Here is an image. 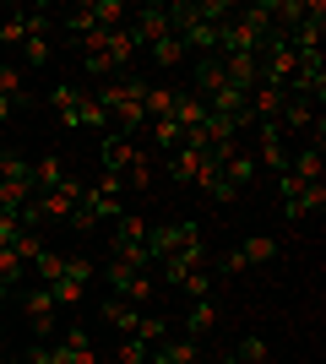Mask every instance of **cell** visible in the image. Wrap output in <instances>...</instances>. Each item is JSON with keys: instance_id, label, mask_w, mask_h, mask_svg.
Masks as SVG:
<instances>
[{"instance_id": "6da1fadb", "label": "cell", "mask_w": 326, "mask_h": 364, "mask_svg": "<svg viewBox=\"0 0 326 364\" xmlns=\"http://www.w3.org/2000/svg\"><path fill=\"white\" fill-rule=\"evenodd\" d=\"M114 218H125V196L120 191H82V201H77V213L65 218V223L77 228V234H93L98 223H114Z\"/></svg>"}, {"instance_id": "7a4b0ae2", "label": "cell", "mask_w": 326, "mask_h": 364, "mask_svg": "<svg viewBox=\"0 0 326 364\" xmlns=\"http://www.w3.org/2000/svg\"><path fill=\"white\" fill-rule=\"evenodd\" d=\"M114 261H125V267H136V272H147L153 267V256H147V223H141L136 213L114 218Z\"/></svg>"}, {"instance_id": "3957f363", "label": "cell", "mask_w": 326, "mask_h": 364, "mask_svg": "<svg viewBox=\"0 0 326 364\" xmlns=\"http://www.w3.org/2000/svg\"><path fill=\"white\" fill-rule=\"evenodd\" d=\"M104 277H109V289L120 294L125 304H136V310H141V304H147V299H153V294H158L153 272H136V267H125V261H114V256H109Z\"/></svg>"}, {"instance_id": "277c9868", "label": "cell", "mask_w": 326, "mask_h": 364, "mask_svg": "<svg viewBox=\"0 0 326 364\" xmlns=\"http://www.w3.org/2000/svg\"><path fill=\"white\" fill-rule=\"evenodd\" d=\"M299 71V49L288 44V33H278V38H266L261 49V82H272V87H288V76Z\"/></svg>"}, {"instance_id": "5b68a950", "label": "cell", "mask_w": 326, "mask_h": 364, "mask_svg": "<svg viewBox=\"0 0 326 364\" xmlns=\"http://www.w3.org/2000/svg\"><path fill=\"white\" fill-rule=\"evenodd\" d=\"M55 294L44 289V283H33V289H22V316H28V326H33V337L38 343H49L55 337Z\"/></svg>"}, {"instance_id": "8992f818", "label": "cell", "mask_w": 326, "mask_h": 364, "mask_svg": "<svg viewBox=\"0 0 326 364\" xmlns=\"http://www.w3.org/2000/svg\"><path fill=\"white\" fill-rule=\"evenodd\" d=\"M288 98H310V104H321L326 98V60L321 55H299V71L288 76Z\"/></svg>"}, {"instance_id": "52a82bcc", "label": "cell", "mask_w": 326, "mask_h": 364, "mask_svg": "<svg viewBox=\"0 0 326 364\" xmlns=\"http://www.w3.org/2000/svg\"><path fill=\"white\" fill-rule=\"evenodd\" d=\"M49 348H55V364H98V348H93V337H87L82 321H71Z\"/></svg>"}, {"instance_id": "ba28073f", "label": "cell", "mask_w": 326, "mask_h": 364, "mask_svg": "<svg viewBox=\"0 0 326 364\" xmlns=\"http://www.w3.org/2000/svg\"><path fill=\"white\" fill-rule=\"evenodd\" d=\"M33 196H38V191H33V164H28V158H16L11 174L0 180V213H22Z\"/></svg>"}, {"instance_id": "9c48e42d", "label": "cell", "mask_w": 326, "mask_h": 364, "mask_svg": "<svg viewBox=\"0 0 326 364\" xmlns=\"http://www.w3.org/2000/svg\"><path fill=\"white\" fill-rule=\"evenodd\" d=\"M131 38H136V49H153L158 38H169V6H141V11H131Z\"/></svg>"}, {"instance_id": "30bf717a", "label": "cell", "mask_w": 326, "mask_h": 364, "mask_svg": "<svg viewBox=\"0 0 326 364\" xmlns=\"http://www.w3.org/2000/svg\"><path fill=\"white\" fill-rule=\"evenodd\" d=\"M256 164L283 174L288 168V136H283L278 125H256Z\"/></svg>"}, {"instance_id": "8fae6325", "label": "cell", "mask_w": 326, "mask_h": 364, "mask_svg": "<svg viewBox=\"0 0 326 364\" xmlns=\"http://www.w3.org/2000/svg\"><path fill=\"white\" fill-rule=\"evenodd\" d=\"M217 65H223V82L239 92H250L261 82V55H217Z\"/></svg>"}, {"instance_id": "7c38bea8", "label": "cell", "mask_w": 326, "mask_h": 364, "mask_svg": "<svg viewBox=\"0 0 326 364\" xmlns=\"http://www.w3.org/2000/svg\"><path fill=\"white\" fill-rule=\"evenodd\" d=\"M321 168H326V152H321V141H310V147H299V152H288V180H299V185H315L321 180Z\"/></svg>"}, {"instance_id": "4fadbf2b", "label": "cell", "mask_w": 326, "mask_h": 364, "mask_svg": "<svg viewBox=\"0 0 326 364\" xmlns=\"http://www.w3.org/2000/svg\"><path fill=\"white\" fill-rule=\"evenodd\" d=\"M207 168V147H174L169 152V180L174 185H196Z\"/></svg>"}, {"instance_id": "5bb4252c", "label": "cell", "mask_w": 326, "mask_h": 364, "mask_svg": "<svg viewBox=\"0 0 326 364\" xmlns=\"http://www.w3.org/2000/svg\"><path fill=\"white\" fill-rule=\"evenodd\" d=\"M147 364H202V353H196V337H163V343H153V353H147Z\"/></svg>"}, {"instance_id": "9a60e30c", "label": "cell", "mask_w": 326, "mask_h": 364, "mask_svg": "<svg viewBox=\"0 0 326 364\" xmlns=\"http://www.w3.org/2000/svg\"><path fill=\"white\" fill-rule=\"evenodd\" d=\"M256 174H261V164H256V152H245V147H234L229 158H223V185H229L234 196H239V191H245V185L256 180Z\"/></svg>"}, {"instance_id": "2e32d148", "label": "cell", "mask_w": 326, "mask_h": 364, "mask_svg": "<svg viewBox=\"0 0 326 364\" xmlns=\"http://www.w3.org/2000/svg\"><path fill=\"white\" fill-rule=\"evenodd\" d=\"M98 316H104L120 337H131V332H136V321H141V310H136V304H125L120 294H109V299L98 304Z\"/></svg>"}, {"instance_id": "e0dca14e", "label": "cell", "mask_w": 326, "mask_h": 364, "mask_svg": "<svg viewBox=\"0 0 326 364\" xmlns=\"http://www.w3.org/2000/svg\"><path fill=\"white\" fill-rule=\"evenodd\" d=\"M174 98H180L174 87L147 82V87H141V114H147V120H169V114H174Z\"/></svg>"}, {"instance_id": "ac0fdd59", "label": "cell", "mask_w": 326, "mask_h": 364, "mask_svg": "<svg viewBox=\"0 0 326 364\" xmlns=\"http://www.w3.org/2000/svg\"><path fill=\"white\" fill-rule=\"evenodd\" d=\"M169 120L180 125V136H185V131H202V120H207V104L196 98V92H180V98H174V114H169Z\"/></svg>"}, {"instance_id": "d6986e66", "label": "cell", "mask_w": 326, "mask_h": 364, "mask_svg": "<svg viewBox=\"0 0 326 364\" xmlns=\"http://www.w3.org/2000/svg\"><path fill=\"white\" fill-rule=\"evenodd\" d=\"M217 87H229V82H223V65H217V55H202V60H196V98H212Z\"/></svg>"}, {"instance_id": "ffe728a7", "label": "cell", "mask_w": 326, "mask_h": 364, "mask_svg": "<svg viewBox=\"0 0 326 364\" xmlns=\"http://www.w3.org/2000/svg\"><path fill=\"white\" fill-rule=\"evenodd\" d=\"M0 104H6V109H22V104H28V82H22L16 65H0Z\"/></svg>"}, {"instance_id": "44dd1931", "label": "cell", "mask_w": 326, "mask_h": 364, "mask_svg": "<svg viewBox=\"0 0 326 364\" xmlns=\"http://www.w3.org/2000/svg\"><path fill=\"white\" fill-rule=\"evenodd\" d=\"M217 326V299H196L190 304V316H185V337H202Z\"/></svg>"}, {"instance_id": "7402d4cb", "label": "cell", "mask_w": 326, "mask_h": 364, "mask_svg": "<svg viewBox=\"0 0 326 364\" xmlns=\"http://www.w3.org/2000/svg\"><path fill=\"white\" fill-rule=\"evenodd\" d=\"M153 174H158V168H153V152L141 147V152H136V164L125 168V191H153Z\"/></svg>"}, {"instance_id": "603a6c76", "label": "cell", "mask_w": 326, "mask_h": 364, "mask_svg": "<svg viewBox=\"0 0 326 364\" xmlns=\"http://www.w3.org/2000/svg\"><path fill=\"white\" fill-rule=\"evenodd\" d=\"M11 250H16V256H22V267H28V272H33V261L44 256L49 245H44V234H38V228H22V234H16V245H11Z\"/></svg>"}, {"instance_id": "cb8c5ba5", "label": "cell", "mask_w": 326, "mask_h": 364, "mask_svg": "<svg viewBox=\"0 0 326 364\" xmlns=\"http://www.w3.org/2000/svg\"><path fill=\"white\" fill-rule=\"evenodd\" d=\"M239 256H245V267H261V261L278 256V245H272V234H250V240L239 245Z\"/></svg>"}, {"instance_id": "d4e9b609", "label": "cell", "mask_w": 326, "mask_h": 364, "mask_svg": "<svg viewBox=\"0 0 326 364\" xmlns=\"http://www.w3.org/2000/svg\"><path fill=\"white\" fill-rule=\"evenodd\" d=\"M60 180H65V164H60V158H38V164H33V191H55Z\"/></svg>"}, {"instance_id": "484cf974", "label": "cell", "mask_w": 326, "mask_h": 364, "mask_svg": "<svg viewBox=\"0 0 326 364\" xmlns=\"http://www.w3.org/2000/svg\"><path fill=\"white\" fill-rule=\"evenodd\" d=\"M49 294H55V304H60V310H71V304L87 299V283H77V277H55V283H49Z\"/></svg>"}, {"instance_id": "4316f807", "label": "cell", "mask_w": 326, "mask_h": 364, "mask_svg": "<svg viewBox=\"0 0 326 364\" xmlns=\"http://www.w3.org/2000/svg\"><path fill=\"white\" fill-rule=\"evenodd\" d=\"M147 55H153V65H185V55H190V49H185V44H180V38L169 33V38H158V44L147 49Z\"/></svg>"}, {"instance_id": "83f0119b", "label": "cell", "mask_w": 326, "mask_h": 364, "mask_svg": "<svg viewBox=\"0 0 326 364\" xmlns=\"http://www.w3.org/2000/svg\"><path fill=\"white\" fill-rule=\"evenodd\" d=\"M22 277H33V272L22 267V256H16L11 245H6V250H0V289H16Z\"/></svg>"}, {"instance_id": "f1b7e54d", "label": "cell", "mask_w": 326, "mask_h": 364, "mask_svg": "<svg viewBox=\"0 0 326 364\" xmlns=\"http://www.w3.org/2000/svg\"><path fill=\"white\" fill-rule=\"evenodd\" d=\"M49 104H55V114H60V120H71V109L82 104V87H77V82H55Z\"/></svg>"}, {"instance_id": "f546056e", "label": "cell", "mask_w": 326, "mask_h": 364, "mask_svg": "<svg viewBox=\"0 0 326 364\" xmlns=\"http://www.w3.org/2000/svg\"><path fill=\"white\" fill-rule=\"evenodd\" d=\"M33 277H38V283L49 289L55 277H65V256H60V250H44V256L33 261Z\"/></svg>"}, {"instance_id": "4dcf8cb0", "label": "cell", "mask_w": 326, "mask_h": 364, "mask_svg": "<svg viewBox=\"0 0 326 364\" xmlns=\"http://www.w3.org/2000/svg\"><path fill=\"white\" fill-rule=\"evenodd\" d=\"M174 289H185L190 299H212V267H202V272H185Z\"/></svg>"}, {"instance_id": "1f68e13d", "label": "cell", "mask_w": 326, "mask_h": 364, "mask_svg": "<svg viewBox=\"0 0 326 364\" xmlns=\"http://www.w3.org/2000/svg\"><path fill=\"white\" fill-rule=\"evenodd\" d=\"M147 141H153V147H180V125L174 120H147Z\"/></svg>"}, {"instance_id": "d6a6232c", "label": "cell", "mask_w": 326, "mask_h": 364, "mask_svg": "<svg viewBox=\"0 0 326 364\" xmlns=\"http://www.w3.org/2000/svg\"><path fill=\"white\" fill-rule=\"evenodd\" d=\"M153 343H141V337H120V348H114V364H147Z\"/></svg>"}, {"instance_id": "836d02e7", "label": "cell", "mask_w": 326, "mask_h": 364, "mask_svg": "<svg viewBox=\"0 0 326 364\" xmlns=\"http://www.w3.org/2000/svg\"><path fill=\"white\" fill-rule=\"evenodd\" d=\"M22 38H28V11H11L6 22H0V44L22 49Z\"/></svg>"}, {"instance_id": "e575fe53", "label": "cell", "mask_w": 326, "mask_h": 364, "mask_svg": "<svg viewBox=\"0 0 326 364\" xmlns=\"http://www.w3.org/2000/svg\"><path fill=\"white\" fill-rule=\"evenodd\" d=\"M49 60V33H28L22 38V65H44Z\"/></svg>"}, {"instance_id": "d590c367", "label": "cell", "mask_w": 326, "mask_h": 364, "mask_svg": "<svg viewBox=\"0 0 326 364\" xmlns=\"http://www.w3.org/2000/svg\"><path fill=\"white\" fill-rule=\"evenodd\" d=\"M65 277H77V283H87L93 289V277H98V267L87 256H65Z\"/></svg>"}, {"instance_id": "8d00e7d4", "label": "cell", "mask_w": 326, "mask_h": 364, "mask_svg": "<svg viewBox=\"0 0 326 364\" xmlns=\"http://www.w3.org/2000/svg\"><path fill=\"white\" fill-rule=\"evenodd\" d=\"M22 213H0V250H6V245H16V234H22Z\"/></svg>"}, {"instance_id": "74e56055", "label": "cell", "mask_w": 326, "mask_h": 364, "mask_svg": "<svg viewBox=\"0 0 326 364\" xmlns=\"http://www.w3.org/2000/svg\"><path fill=\"white\" fill-rule=\"evenodd\" d=\"M234 359H245V364H261V359H266V343H261V337H245Z\"/></svg>"}, {"instance_id": "f35d334b", "label": "cell", "mask_w": 326, "mask_h": 364, "mask_svg": "<svg viewBox=\"0 0 326 364\" xmlns=\"http://www.w3.org/2000/svg\"><path fill=\"white\" fill-rule=\"evenodd\" d=\"M22 364H55V348H49V343H33V348L22 353Z\"/></svg>"}, {"instance_id": "ab89813d", "label": "cell", "mask_w": 326, "mask_h": 364, "mask_svg": "<svg viewBox=\"0 0 326 364\" xmlns=\"http://www.w3.org/2000/svg\"><path fill=\"white\" fill-rule=\"evenodd\" d=\"M11 164H16V152H0V180L11 174Z\"/></svg>"}, {"instance_id": "60d3db41", "label": "cell", "mask_w": 326, "mask_h": 364, "mask_svg": "<svg viewBox=\"0 0 326 364\" xmlns=\"http://www.w3.org/2000/svg\"><path fill=\"white\" fill-rule=\"evenodd\" d=\"M11 114H16V109H6V104H0V125H11Z\"/></svg>"}, {"instance_id": "b9f144b4", "label": "cell", "mask_w": 326, "mask_h": 364, "mask_svg": "<svg viewBox=\"0 0 326 364\" xmlns=\"http://www.w3.org/2000/svg\"><path fill=\"white\" fill-rule=\"evenodd\" d=\"M6 294H11V289H0V316H6Z\"/></svg>"}, {"instance_id": "7bdbcfd3", "label": "cell", "mask_w": 326, "mask_h": 364, "mask_svg": "<svg viewBox=\"0 0 326 364\" xmlns=\"http://www.w3.org/2000/svg\"><path fill=\"white\" fill-rule=\"evenodd\" d=\"M234 364H245V359H234Z\"/></svg>"}]
</instances>
